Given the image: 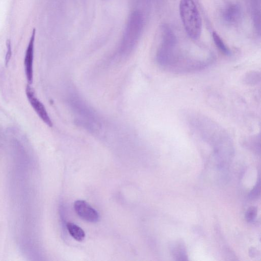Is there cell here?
I'll return each instance as SVG.
<instances>
[{"label":"cell","instance_id":"cell-1","mask_svg":"<svg viewBox=\"0 0 261 261\" xmlns=\"http://www.w3.org/2000/svg\"><path fill=\"white\" fill-rule=\"evenodd\" d=\"M179 14L185 30L193 40L199 38L202 31V19L194 0H180Z\"/></svg>","mask_w":261,"mask_h":261},{"label":"cell","instance_id":"cell-2","mask_svg":"<svg viewBox=\"0 0 261 261\" xmlns=\"http://www.w3.org/2000/svg\"><path fill=\"white\" fill-rule=\"evenodd\" d=\"M143 27V18L137 11L130 15L127 21L120 47L123 54L129 53L135 47L138 40Z\"/></svg>","mask_w":261,"mask_h":261},{"label":"cell","instance_id":"cell-3","mask_svg":"<svg viewBox=\"0 0 261 261\" xmlns=\"http://www.w3.org/2000/svg\"><path fill=\"white\" fill-rule=\"evenodd\" d=\"M25 93L30 105L40 118L48 126H53V122L44 105L35 95L34 89L28 84Z\"/></svg>","mask_w":261,"mask_h":261},{"label":"cell","instance_id":"cell-4","mask_svg":"<svg viewBox=\"0 0 261 261\" xmlns=\"http://www.w3.org/2000/svg\"><path fill=\"white\" fill-rule=\"evenodd\" d=\"M35 34L36 30L34 29L32 31L24 59L25 74L29 85L32 84L33 81V60Z\"/></svg>","mask_w":261,"mask_h":261},{"label":"cell","instance_id":"cell-5","mask_svg":"<svg viewBox=\"0 0 261 261\" xmlns=\"http://www.w3.org/2000/svg\"><path fill=\"white\" fill-rule=\"evenodd\" d=\"M74 208L77 215L87 222L96 223L99 220L97 212L85 201L76 200L74 204Z\"/></svg>","mask_w":261,"mask_h":261},{"label":"cell","instance_id":"cell-6","mask_svg":"<svg viewBox=\"0 0 261 261\" xmlns=\"http://www.w3.org/2000/svg\"><path fill=\"white\" fill-rule=\"evenodd\" d=\"M66 227L70 236L75 240L81 242L84 239L85 233L80 227L71 222H68Z\"/></svg>","mask_w":261,"mask_h":261},{"label":"cell","instance_id":"cell-7","mask_svg":"<svg viewBox=\"0 0 261 261\" xmlns=\"http://www.w3.org/2000/svg\"><path fill=\"white\" fill-rule=\"evenodd\" d=\"M213 39L214 42L217 47V48L224 54L229 56L231 54V51L229 48L226 45V44L223 42L222 38L219 35V34L216 32H214L213 33Z\"/></svg>","mask_w":261,"mask_h":261},{"label":"cell","instance_id":"cell-8","mask_svg":"<svg viewBox=\"0 0 261 261\" xmlns=\"http://www.w3.org/2000/svg\"><path fill=\"white\" fill-rule=\"evenodd\" d=\"M260 80V73L257 72H250L245 76L244 80L249 85H254L258 83Z\"/></svg>","mask_w":261,"mask_h":261},{"label":"cell","instance_id":"cell-9","mask_svg":"<svg viewBox=\"0 0 261 261\" xmlns=\"http://www.w3.org/2000/svg\"><path fill=\"white\" fill-rule=\"evenodd\" d=\"M256 209L254 207H250L247 211L246 213V219L249 222H253L256 216Z\"/></svg>","mask_w":261,"mask_h":261},{"label":"cell","instance_id":"cell-10","mask_svg":"<svg viewBox=\"0 0 261 261\" xmlns=\"http://www.w3.org/2000/svg\"><path fill=\"white\" fill-rule=\"evenodd\" d=\"M6 46L7 51L5 57V64L6 66H7L10 61L12 55L11 44L9 40L7 41Z\"/></svg>","mask_w":261,"mask_h":261},{"label":"cell","instance_id":"cell-11","mask_svg":"<svg viewBox=\"0 0 261 261\" xmlns=\"http://www.w3.org/2000/svg\"><path fill=\"white\" fill-rule=\"evenodd\" d=\"M260 191V182H259L258 183H257L256 184V186L251 192L250 196L252 199L256 198L259 195Z\"/></svg>","mask_w":261,"mask_h":261}]
</instances>
